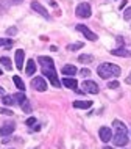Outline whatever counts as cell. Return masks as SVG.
I'll return each mask as SVG.
<instances>
[{
  "label": "cell",
  "instance_id": "8d00e7d4",
  "mask_svg": "<svg viewBox=\"0 0 131 149\" xmlns=\"http://www.w3.org/2000/svg\"><path fill=\"white\" fill-rule=\"evenodd\" d=\"M2 74H3V71H2V69H0V75H2Z\"/></svg>",
  "mask_w": 131,
  "mask_h": 149
},
{
  "label": "cell",
  "instance_id": "83f0119b",
  "mask_svg": "<svg viewBox=\"0 0 131 149\" xmlns=\"http://www.w3.org/2000/svg\"><path fill=\"white\" fill-rule=\"evenodd\" d=\"M108 86L111 88V90H116V88L119 86V82H117V80H112V82H109Z\"/></svg>",
  "mask_w": 131,
  "mask_h": 149
},
{
  "label": "cell",
  "instance_id": "2e32d148",
  "mask_svg": "<svg viewBox=\"0 0 131 149\" xmlns=\"http://www.w3.org/2000/svg\"><path fill=\"white\" fill-rule=\"evenodd\" d=\"M13 97H14V102H16V104H19V105H22V104L27 100V96L23 94V91H21V93H16V94L13 96Z\"/></svg>",
  "mask_w": 131,
  "mask_h": 149
},
{
  "label": "cell",
  "instance_id": "d6a6232c",
  "mask_svg": "<svg viewBox=\"0 0 131 149\" xmlns=\"http://www.w3.org/2000/svg\"><path fill=\"white\" fill-rule=\"evenodd\" d=\"M117 42H119V46H122V44H123V39H122L120 36H119V38H117Z\"/></svg>",
  "mask_w": 131,
  "mask_h": 149
},
{
  "label": "cell",
  "instance_id": "9a60e30c",
  "mask_svg": "<svg viewBox=\"0 0 131 149\" xmlns=\"http://www.w3.org/2000/svg\"><path fill=\"white\" fill-rule=\"evenodd\" d=\"M34 72H36V61L34 60H28L25 66V74H28L31 77V74H34Z\"/></svg>",
  "mask_w": 131,
  "mask_h": 149
},
{
  "label": "cell",
  "instance_id": "e0dca14e",
  "mask_svg": "<svg viewBox=\"0 0 131 149\" xmlns=\"http://www.w3.org/2000/svg\"><path fill=\"white\" fill-rule=\"evenodd\" d=\"M111 54L116 55V57H130V52H128V50H125V49H122V47L111 50Z\"/></svg>",
  "mask_w": 131,
  "mask_h": 149
},
{
  "label": "cell",
  "instance_id": "603a6c76",
  "mask_svg": "<svg viewBox=\"0 0 131 149\" xmlns=\"http://www.w3.org/2000/svg\"><path fill=\"white\" fill-rule=\"evenodd\" d=\"M84 46L83 42H75V44H67V50H78V49H81V47Z\"/></svg>",
  "mask_w": 131,
  "mask_h": 149
},
{
  "label": "cell",
  "instance_id": "7a4b0ae2",
  "mask_svg": "<svg viewBox=\"0 0 131 149\" xmlns=\"http://www.w3.org/2000/svg\"><path fill=\"white\" fill-rule=\"evenodd\" d=\"M97 74L100 75L102 79L109 80L112 77H119V75H120V68L116 66V64H112V63H103L97 68Z\"/></svg>",
  "mask_w": 131,
  "mask_h": 149
},
{
  "label": "cell",
  "instance_id": "d590c367",
  "mask_svg": "<svg viewBox=\"0 0 131 149\" xmlns=\"http://www.w3.org/2000/svg\"><path fill=\"white\" fill-rule=\"evenodd\" d=\"M0 94H3V88H0Z\"/></svg>",
  "mask_w": 131,
  "mask_h": 149
},
{
  "label": "cell",
  "instance_id": "f546056e",
  "mask_svg": "<svg viewBox=\"0 0 131 149\" xmlns=\"http://www.w3.org/2000/svg\"><path fill=\"white\" fill-rule=\"evenodd\" d=\"M80 74L83 75V77H89V75H91V71H89V69H81Z\"/></svg>",
  "mask_w": 131,
  "mask_h": 149
},
{
  "label": "cell",
  "instance_id": "cb8c5ba5",
  "mask_svg": "<svg viewBox=\"0 0 131 149\" xmlns=\"http://www.w3.org/2000/svg\"><path fill=\"white\" fill-rule=\"evenodd\" d=\"M21 108H22L23 111H25V113H31V105H30V100L27 99L25 102H23L22 105H21Z\"/></svg>",
  "mask_w": 131,
  "mask_h": 149
},
{
  "label": "cell",
  "instance_id": "4fadbf2b",
  "mask_svg": "<svg viewBox=\"0 0 131 149\" xmlns=\"http://www.w3.org/2000/svg\"><path fill=\"white\" fill-rule=\"evenodd\" d=\"M61 72L66 75V77H72V75L77 74V68H75L73 64H66V66H62Z\"/></svg>",
  "mask_w": 131,
  "mask_h": 149
},
{
  "label": "cell",
  "instance_id": "484cf974",
  "mask_svg": "<svg viewBox=\"0 0 131 149\" xmlns=\"http://www.w3.org/2000/svg\"><path fill=\"white\" fill-rule=\"evenodd\" d=\"M123 19L125 21H131V6H128L123 13Z\"/></svg>",
  "mask_w": 131,
  "mask_h": 149
},
{
  "label": "cell",
  "instance_id": "d6986e66",
  "mask_svg": "<svg viewBox=\"0 0 131 149\" xmlns=\"http://www.w3.org/2000/svg\"><path fill=\"white\" fill-rule=\"evenodd\" d=\"M112 126H114V129H116V132H128L126 130V127H125V124L122 123V121H114L112 123Z\"/></svg>",
  "mask_w": 131,
  "mask_h": 149
},
{
  "label": "cell",
  "instance_id": "1f68e13d",
  "mask_svg": "<svg viewBox=\"0 0 131 149\" xmlns=\"http://www.w3.org/2000/svg\"><path fill=\"white\" fill-rule=\"evenodd\" d=\"M125 82L128 83V85H131V72H130V75H128V77H126V80H125Z\"/></svg>",
  "mask_w": 131,
  "mask_h": 149
},
{
  "label": "cell",
  "instance_id": "836d02e7",
  "mask_svg": "<svg viewBox=\"0 0 131 149\" xmlns=\"http://www.w3.org/2000/svg\"><path fill=\"white\" fill-rule=\"evenodd\" d=\"M50 50H51V52H56V50H58V47H56V46H51V47H50Z\"/></svg>",
  "mask_w": 131,
  "mask_h": 149
},
{
  "label": "cell",
  "instance_id": "8fae6325",
  "mask_svg": "<svg viewBox=\"0 0 131 149\" xmlns=\"http://www.w3.org/2000/svg\"><path fill=\"white\" fill-rule=\"evenodd\" d=\"M23 58H25V54H23V50L22 49H19V50H16V57H14V60H16V68H17L19 71L23 68Z\"/></svg>",
  "mask_w": 131,
  "mask_h": 149
},
{
  "label": "cell",
  "instance_id": "f1b7e54d",
  "mask_svg": "<svg viewBox=\"0 0 131 149\" xmlns=\"http://www.w3.org/2000/svg\"><path fill=\"white\" fill-rule=\"evenodd\" d=\"M16 31H17V30H16V27H11V29L6 30V35L8 36H13V35H16Z\"/></svg>",
  "mask_w": 131,
  "mask_h": 149
},
{
  "label": "cell",
  "instance_id": "5bb4252c",
  "mask_svg": "<svg viewBox=\"0 0 131 149\" xmlns=\"http://www.w3.org/2000/svg\"><path fill=\"white\" fill-rule=\"evenodd\" d=\"M73 107H75V108H83V110H86V108H91V107H92V100H75V102H73Z\"/></svg>",
  "mask_w": 131,
  "mask_h": 149
},
{
  "label": "cell",
  "instance_id": "4dcf8cb0",
  "mask_svg": "<svg viewBox=\"0 0 131 149\" xmlns=\"http://www.w3.org/2000/svg\"><path fill=\"white\" fill-rule=\"evenodd\" d=\"M33 124H36V119H34L33 118V116H31V118H28V119H27V126H33Z\"/></svg>",
  "mask_w": 131,
  "mask_h": 149
},
{
  "label": "cell",
  "instance_id": "30bf717a",
  "mask_svg": "<svg viewBox=\"0 0 131 149\" xmlns=\"http://www.w3.org/2000/svg\"><path fill=\"white\" fill-rule=\"evenodd\" d=\"M14 130H16V124L14 123H6V124H3V126L0 127V135L8 136V135L13 134Z\"/></svg>",
  "mask_w": 131,
  "mask_h": 149
},
{
  "label": "cell",
  "instance_id": "52a82bcc",
  "mask_svg": "<svg viewBox=\"0 0 131 149\" xmlns=\"http://www.w3.org/2000/svg\"><path fill=\"white\" fill-rule=\"evenodd\" d=\"M77 30H78V31H81V33L84 35L87 39H89V41H97V38H98V36L94 33V31H91V30L87 29L86 25H83V24H80V25H77Z\"/></svg>",
  "mask_w": 131,
  "mask_h": 149
},
{
  "label": "cell",
  "instance_id": "277c9868",
  "mask_svg": "<svg viewBox=\"0 0 131 149\" xmlns=\"http://www.w3.org/2000/svg\"><path fill=\"white\" fill-rule=\"evenodd\" d=\"M91 5L89 3H80V5L77 6V11H75V14L78 16V17H81V19H87V17H91Z\"/></svg>",
  "mask_w": 131,
  "mask_h": 149
},
{
  "label": "cell",
  "instance_id": "6da1fadb",
  "mask_svg": "<svg viewBox=\"0 0 131 149\" xmlns=\"http://www.w3.org/2000/svg\"><path fill=\"white\" fill-rule=\"evenodd\" d=\"M38 61H39V64L42 66V74L50 80L51 85L58 88L59 85H61V82L58 80V75H56V69H55L53 60H51L50 57H39Z\"/></svg>",
  "mask_w": 131,
  "mask_h": 149
},
{
  "label": "cell",
  "instance_id": "d4e9b609",
  "mask_svg": "<svg viewBox=\"0 0 131 149\" xmlns=\"http://www.w3.org/2000/svg\"><path fill=\"white\" fill-rule=\"evenodd\" d=\"M13 44V39L10 38H0V46H11Z\"/></svg>",
  "mask_w": 131,
  "mask_h": 149
},
{
  "label": "cell",
  "instance_id": "74e56055",
  "mask_svg": "<svg viewBox=\"0 0 131 149\" xmlns=\"http://www.w3.org/2000/svg\"><path fill=\"white\" fill-rule=\"evenodd\" d=\"M36 149H38V148H36Z\"/></svg>",
  "mask_w": 131,
  "mask_h": 149
},
{
  "label": "cell",
  "instance_id": "ba28073f",
  "mask_svg": "<svg viewBox=\"0 0 131 149\" xmlns=\"http://www.w3.org/2000/svg\"><path fill=\"white\" fill-rule=\"evenodd\" d=\"M98 135H100V140L103 143H108L109 140H112V132H111L109 127H102L98 130Z\"/></svg>",
  "mask_w": 131,
  "mask_h": 149
},
{
  "label": "cell",
  "instance_id": "3957f363",
  "mask_svg": "<svg viewBox=\"0 0 131 149\" xmlns=\"http://www.w3.org/2000/svg\"><path fill=\"white\" fill-rule=\"evenodd\" d=\"M81 91L83 93H89V94H97L100 91L98 85L94 82V80H86V82L81 83Z\"/></svg>",
  "mask_w": 131,
  "mask_h": 149
},
{
  "label": "cell",
  "instance_id": "ac0fdd59",
  "mask_svg": "<svg viewBox=\"0 0 131 149\" xmlns=\"http://www.w3.org/2000/svg\"><path fill=\"white\" fill-rule=\"evenodd\" d=\"M13 82H14V85L17 86L21 91L25 90V83H23V80H22L21 77H19V75H14V77H13Z\"/></svg>",
  "mask_w": 131,
  "mask_h": 149
},
{
  "label": "cell",
  "instance_id": "7c38bea8",
  "mask_svg": "<svg viewBox=\"0 0 131 149\" xmlns=\"http://www.w3.org/2000/svg\"><path fill=\"white\" fill-rule=\"evenodd\" d=\"M61 83H62L66 88H70V90H77V86H78V82H77L73 77H64Z\"/></svg>",
  "mask_w": 131,
  "mask_h": 149
},
{
  "label": "cell",
  "instance_id": "5b68a950",
  "mask_svg": "<svg viewBox=\"0 0 131 149\" xmlns=\"http://www.w3.org/2000/svg\"><path fill=\"white\" fill-rule=\"evenodd\" d=\"M112 141L116 146H125L128 143V132H116V135H112Z\"/></svg>",
  "mask_w": 131,
  "mask_h": 149
},
{
  "label": "cell",
  "instance_id": "44dd1931",
  "mask_svg": "<svg viewBox=\"0 0 131 149\" xmlns=\"http://www.w3.org/2000/svg\"><path fill=\"white\" fill-rule=\"evenodd\" d=\"M0 63H2L3 68H6V71H10L11 68H13V64H11V60L8 58V57H2V58H0Z\"/></svg>",
  "mask_w": 131,
  "mask_h": 149
},
{
  "label": "cell",
  "instance_id": "4316f807",
  "mask_svg": "<svg viewBox=\"0 0 131 149\" xmlns=\"http://www.w3.org/2000/svg\"><path fill=\"white\" fill-rule=\"evenodd\" d=\"M0 115H8V116H13V111H11L10 108H3V107H0Z\"/></svg>",
  "mask_w": 131,
  "mask_h": 149
},
{
  "label": "cell",
  "instance_id": "9c48e42d",
  "mask_svg": "<svg viewBox=\"0 0 131 149\" xmlns=\"http://www.w3.org/2000/svg\"><path fill=\"white\" fill-rule=\"evenodd\" d=\"M31 10H34L38 14L44 16L45 19H49V17H50V16H49V13H47V10H45V8H44V6H42L39 2H36V0H34V2H31Z\"/></svg>",
  "mask_w": 131,
  "mask_h": 149
},
{
  "label": "cell",
  "instance_id": "7402d4cb",
  "mask_svg": "<svg viewBox=\"0 0 131 149\" xmlns=\"http://www.w3.org/2000/svg\"><path fill=\"white\" fill-rule=\"evenodd\" d=\"M2 102L3 104H5V105H13V104H16L14 102V97H13V96H3V97H2Z\"/></svg>",
  "mask_w": 131,
  "mask_h": 149
},
{
  "label": "cell",
  "instance_id": "8992f818",
  "mask_svg": "<svg viewBox=\"0 0 131 149\" xmlns=\"http://www.w3.org/2000/svg\"><path fill=\"white\" fill-rule=\"evenodd\" d=\"M31 86L34 88L36 91H45L47 90V82L44 77H34L31 80Z\"/></svg>",
  "mask_w": 131,
  "mask_h": 149
},
{
  "label": "cell",
  "instance_id": "e575fe53",
  "mask_svg": "<svg viewBox=\"0 0 131 149\" xmlns=\"http://www.w3.org/2000/svg\"><path fill=\"white\" fill-rule=\"evenodd\" d=\"M103 149H112V148H111V146H105V148H103Z\"/></svg>",
  "mask_w": 131,
  "mask_h": 149
},
{
  "label": "cell",
  "instance_id": "ffe728a7",
  "mask_svg": "<svg viewBox=\"0 0 131 149\" xmlns=\"http://www.w3.org/2000/svg\"><path fill=\"white\" fill-rule=\"evenodd\" d=\"M78 61H81V63H92L94 57H92V55H87V54H81L80 57H78Z\"/></svg>",
  "mask_w": 131,
  "mask_h": 149
}]
</instances>
